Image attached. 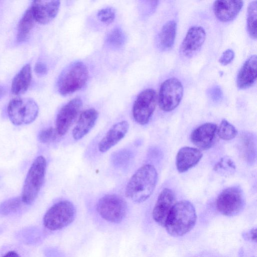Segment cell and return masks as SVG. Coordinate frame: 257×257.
Listing matches in <instances>:
<instances>
[{
    "label": "cell",
    "instance_id": "8fae6325",
    "mask_svg": "<svg viewBox=\"0 0 257 257\" xmlns=\"http://www.w3.org/2000/svg\"><path fill=\"white\" fill-rule=\"evenodd\" d=\"M82 105L79 97L74 98L65 104L58 112L56 120V131L59 136L65 135L77 117Z\"/></svg>",
    "mask_w": 257,
    "mask_h": 257
},
{
    "label": "cell",
    "instance_id": "e575fe53",
    "mask_svg": "<svg viewBox=\"0 0 257 257\" xmlns=\"http://www.w3.org/2000/svg\"><path fill=\"white\" fill-rule=\"evenodd\" d=\"M212 99L217 100L221 98L222 95L221 89L218 86H215L210 88L208 92Z\"/></svg>",
    "mask_w": 257,
    "mask_h": 257
},
{
    "label": "cell",
    "instance_id": "e0dca14e",
    "mask_svg": "<svg viewBox=\"0 0 257 257\" xmlns=\"http://www.w3.org/2000/svg\"><path fill=\"white\" fill-rule=\"evenodd\" d=\"M243 5L242 1H216L213 3V11L218 20L228 22L237 17Z\"/></svg>",
    "mask_w": 257,
    "mask_h": 257
},
{
    "label": "cell",
    "instance_id": "74e56055",
    "mask_svg": "<svg viewBox=\"0 0 257 257\" xmlns=\"http://www.w3.org/2000/svg\"><path fill=\"white\" fill-rule=\"evenodd\" d=\"M6 93V88L2 85H0V99L4 97Z\"/></svg>",
    "mask_w": 257,
    "mask_h": 257
},
{
    "label": "cell",
    "instance_id": "4fadbf2b",
    "mask_svg": "<svg viewBox=\"0 0 257 257\" xmlns=\"http://www.w3.org/2000/svg\"><path fill=\"white\" fill-rule=\"evenodd\" d=\"M60 7L59 1H34L30 8L36 22L45 25L56 17Z\"/></svg>",
    "mask_w": 257,
    "mask_h": 257
},
{
    "label": "cell",
    "instance_id": "484cf974",
    "mask_svg": "<svg viewBox=\"0 0 257 257\" xmlns=\"http://www.w3.org/2000/svg\"><path fill=\"white\" fill-rule=\"evenodd\" d=\"M23 203L21 196L7 199L0 204V214L6 216L16 213L21 208Z\"/></svg>",
    "mask_w": 257,
    "mask_h": 257
},
{
    "label": "cell",
    "instance_id": "7a4b0ae2",
    "mask_svg": "<svg viewBox=\"0 0 257 257\" xmlns=\"http://www.w3.org/2000/svg\"><path fill=\"white\" fill-rule=\"evenodd\" d=\"M196 218L193 205L187 200L180 201L175 203L171 209L165 227L171 235L181 236L194 227Z\"/></svg>",
    "mask_w": 257,
    "mask_h": 257
},
{
    "label": "cell",
    "instance_id": "9c48e42d",
    "mask_svg": "<svg viewBox=\"0 0 257 257\" xmlns=\"http://www.w3.org/2000/svg\"><path fill=\"white\" fill-rule=\"evenodd\" d=\"M183 95L182 83L176 78L165 80L160 86L158 103L160 108L165 111H171L180 103Z\"/></svg>",
    "mask_w": 257,
    "mask_h": 257
},
{
    "label": "cell",
    "instance_id": "5bb4252c",
    "mask_svg": "<svg viewBox=\"0 0 257 257\" xmlns=\"http://www.w3.org/2000/svg\"><path fill=\"white\" fill-rule=\"evenodd\" d=\"M206 32L200 26H192L188 30L181 46L180 52L186 57L192 56L203 45Z\"/></svg>",
    "mask_w": 257,
    "mask_h": 257
},
{
    "label": "cell",
    "instance_id": "d6a6232c",
    "mask_svg": "<svg viewBox=\"0 0 257 257\" xmlns=\"http://www.w3.org/2000/svg\"><path fill=\"white\" fill-rule=\"evenodd\" d=\"M234 56V51L230 49H228L222 53L219 59V62L223 65H228L232 61Z\"/></svg>",
    "mask_w": 257,
    "mask_h": 257
},
{
    "label": "cell",
    "instance_id": "8992f818",
    "mask_svg": "<svg viewBox=\"0 0 257 257\" xmlns=\"http://www.w3.org/2000/svg\"><path fill=\"white\" fill-rule=\"evenodd\" d=\"M7 112L11 122L17 125L27 124L34 121L39 113L36 101L27 97H17L9 103Z\"/></svg>",
    "mask_w": 257,
    "mask_h": 257
},
{
    "label": "cell",
    "instance_id": "1f68e13d",
    "mask_svg": "<svg viewBox=\"0 0 257 257\" xmlns=\"http://www.w3.org/2000/svg\"><path fill=\"white\" fill-rule=\"evenodd\" d=\"M56 129L49 127L42 130L38 136L39 141L42 143H48L55 140L57 137Z\"/></svg>",
    "mask_w": 257,
    "mask_h": 257
},
{
    "label": "cell",
    "instance_id": "ac0fdd59",
    "mask_svg": "<svg viewBox=\"0 0 257 257\" xmlns=\"http://www.w3.org/2000/svg\"><path fill=\"white\" fill-rule=\"evenodd\" d=\"M203 154L200 150L195 148L184 147L177 153L176 165L180 173L186 172L196 166L200 161Z\"/></svg>",
    "mask_w": 257,
    "mask_h": 257
},
{
    "label": "cell",
    "instance_id": "7c38bea8",
    "mask_svg": "<svg viewBox=\"0 0 257 257\" xmlns=\"http://www.w3.org/2000/svg\"><path fill=\"white\" fill-rule=\"evenodd\" d=\"M175 203V196L173 191L164 188L159 194L153 208L152 216L155 221L165 227L169 213Z\"/></svg>",
    "mask_w": 257,
    "mask_h": 257
},
{
    "label": "cell",
    "instance_id": "d6986e66",
    "mask_svg": "<svg viewBox=\"0 0 257 257\" xmlns=\"http://www.w3.org/2000/svg\"><path fill=\"white\" fill-rule=\"evenodd\" d=\"M256 55H252L240 68L236 78V85L239 89L248 88L255 83L256 79Z\"/></svg>",
    "mask_w": 257,
    "mask_h": 257
},
{
    "label": "cell",
    "instance_id": "f546056e",
    "mask_svg": "<svg viewBox=\"0 0 257 257\" xmlns=\"http://www.w3.org/2000/svg\"><path fill=\"white\" fill-rule=\"evenodd\" d=\"M253 138L250 135L245 136L243 139V151L244 156L248 161H250L253 159L255 155V146Z\"/></svg>",
    "mask_w": 257,
    "mask_h": 257
},
{
    "label": "cell",
    "instance_id": "4dcf8cb0",
    "mask_svg": "<svg viewBox=\"0 0 257 257\" xmlns=\"http://www.w3.org/2000/svg\"><path fill=\"white\" fill-rule=\"evenodd\" d=\"M116 16L114 9L107 7L100 10L97 14L98 19L101 22L108 24L113 22Z\"/></svg>",
    "mask_w": 257,
    "mask_h": 257
},
{
    "label": "cell",
    "instance_id": "d590c367",
    "mask_svg": "<svg viewBox=\"0 0 257 257\" xmlns=\"http://www.w3.org/2000/svg\"><path fill=\"white\" fill-rule=\"evenodd\" d=\"M243 237H244L245 239H246L248 240H251L253 242H256V228H252L249 231L243 233Z\"/></svg>",
    "mask_w": 257,
    "mask_h": 257
},
{
    "label": "cell",
    "instance_id": "cb8c5ba5",
    "mask_svg": "<svg viewBox=\"0 0 257 257\" xmlns=\"http://www.w3.org/2000/svg\"><path fill=\"white\" fill-rule=\"evenodd\" d=\"M126 40L124 33L119 28H115L110 31L105 38V43L108 47L118 50L123 47Z\"/></svg>",
    "mask_w": 257,
    "mask_h": 257
},
{
    "label": "cell",
    "instance_id": "f1b7e54d",
    "mask_svg": "<svg viewBox=\"0 0 257 257\" xmlns=\"http://www.w3.org/2000/svg\"><path fill=\"white\" fill-rule=\"evenodd\" d=\"M132 155L131 152L125 149L116 152L112 156V162L116 167H122L126 165L130 161Z\"/></svg>",
    "mask_w": 257,
    "mask_h": 257
},
{
    "label": "cell",
    "instance_id": "836d02e7",
    "mask_svg": "<svg viewBox=\"0 0 257 257\" xmlns=\"http://www.w3.org/2000/svg\"><path fill=\"white\" fill-rule=\"evenodd\" d=\"M34 71L39 76L45 75L48 72L47 66L43 62H38L35 66Z\"/></svg>",
    "mask_w": 257,
    "mask_h": 257
},
{
    "label": "cell",
    "instance_id": "6da1fadb",
    "mask_svg": "<svg viewBox=\"0 0 257 257\" xmlns=\"http://www.w3.org/2000/svg\"><path fill=\"white\" fill-rule=\"evenodd\" d=\"M157 181L158 173L154 166L144 165L130 179L125 189V196L134 202H143L154 192Z\"/></svg>",
    "mask_w": 257,
    "mask_h": 257
},
{
    "label": "cell",
    "instance_id": "4316f807",
    "mask_svg": "<svg viewBox=\"0 0 257 257\" xmlns=\"http://www.w3.org/2000/svg\"><path fill=\"white\" fill-rule=\"evenodd\" d=\"M217 134L220 139L229 141L236 137L237 131L232 124L223 119L217 127Z\"/></svg>",
    "mask_w": 257,
    "mask_h": 257
},
{
    "label": "cell",
    "instance_id": "52a82bcc",
    "mask_svg": "<svg viewBox=\"0 0 257 257\" xmlns=\"http://www.w3.org/2000/svg\"><path fill=\"white\" fill-rule=\"evenodd\" d=\"M96 211L104 220L119 223L124 218L127 212V204L120 196L106 194L100 198L96 204Z\"/></svg>",
    "mask_w": 257,
    "mask_h": 257
},
{
    "label": "cell",
    "instance_id": "44dd1931",
    "mask_svg": "<svg viewBox=\"0 0 257 257\" xmlns=\"http://www.w3.org/2000/svg\"><path fill=\"white\" fill-rule=\"evenodd\" d=\"M32 78L31 67L30 64H27L13 78L11 85L12 93L16 95L24 93L31 84Z\"/></svg>",
    "mask_w": 257,
    "mask_h": 257
},
{
    "label": "cell",
    "instance_id": "30bf717a",
    "mask_svg": "<svg viewBox=\"0 0 257 257\" xmlns=\"http://www.w3.org/2000/svg\"><path fill=\"white\" fill-rule=\"evenodd\" d=\"M157 101L156 91L152 88L142 91L135 100L132 109L135 121L140 124H147L155 109Z\"/></svg>",
    "mask_w": 257,
    "mask_h": 257
},
{
    "label": "cell",
    "instance_id": "5b68a950",
    "mask_svg": "<svg viewBox=\"0 0 257 257\" xmlns=\"http://www.w3.org/2000/svg\"><path fill=\"white\" fill-rule=\"evenodd\" d=\"M75 215L76 208L72 202L60 201L47 211L43 217V224L50 230H59L71 223Z\"/></svg>",
    "mask_w": 257,
    "mask_h": 257
},
{
    "label": "cell",
    "instance_id": "277c9868",
    "mask_svg": "<svg viewBox=\"0 0 257 257\" xmlns=\"http://www.w3.org/2000/svg\"><path fill=\"white\" fill-rule=\"evenodd\" d=\"M46 171V161L42 156L37 157L27 174L21 198L24 203L31 204L36 199L43 184Z\"/></svg>",
    "mask_w": 257,
    "mask_h": 257
},
{
    "label": "cell",
    "instance_id": "d4e9b609",
    "mask_svg": "<svg viewBox=\"0 0 257 257\" xmlns=\"http://www.w3.org/2000/svg\"><path fill=\"white\" fill-rule=\"evenodd\" d=\"M257 1L251 2L248 5L246 14L247 30L249 36L256 39Z\"/></svg>",
    "mask_w": 257,
    "mask_h": 257
},
{
    "label": "cell",
    "instance_id": "ba28073f",
    "mask_svg": "<svg viewBox=\"0 0 257 257\" xmlns=\"http://www.w3.org/2000/svg\"><path fill=\"white\" fill-rule=\"evenodd\" d=\"M245 204L242 190L239 187L233 186L224 189L218 196L216 206L222 214L232 216L239 213Z\"/></svg>",
    "mask_w": 257,
    "mask_h": 257
},
{
    "label": "cell",
    "instance_id": "9a60e30c",
    "mask_svg": "<svg viewBox=\"0 0 257 257\" xmlns=\"http://www.w3.org/2000/svg\"><path fill=\"white\" fill-rule=\"evenodd\" d=\"M217 129V126L214 123H204L192 131L190 136L191 141L201 150L208 149L215 142Z\"/></svg>",
    "mask_w": 257,
    "mask_h": 257
},
{
    "label": "cell",
    "instance_id": "7402d4cb",
    "mask_svg": "<svg viewBox=\"0 0 257 257\" xmlns=\"http://www.w3.org/2000/svg\"><path fill=\"white\" fill-rule=\"evenodd\" d=\"M177 24L175 21H168L162 27L158 36V45L163 51H168L173 46L176 35Z\"/></svg>",
    "mask_w": 257,
    "mask_h": 257
},
{
    "label": "cell",
    "instance_id": "603a6c76",
    "mask_svg": "<svg viewBox=\"0 0 257 257\" xmlns=\"http://www.w3.org/2000/svg\"><path fill=\"white\" fill-rule=\"evenodd\" d=\"M35 23L32 12L29 8L19 22L17 35L18 42H22L28 39Z\"/></svg>",
    "mask_w": 257,
    "mask_h": 257
},
{
    "label": "cell",
    "instance_id": "3957f363",
    "mask_svg": "<svg viewBox=\"0 0 257 257\" xmlns=\"http://www.w3.org/2000/svg\"><path fill=\"white\" fill-rule=\"evenodd\" d=\"M88 76V68L82 62L71 63L58 78L57 86L59 93L65 96L80 89L86 84Z\"/></svg>",
    "mask_w": 257,
    "mask_h": 257
},
{
    "label": "cell",
    "instance_id": "ffe728a7",
    "mask_svg": "<svg viewBox=\"0 0 257 257\" xmlns=\"http://www.w3.org/2000/svg\"><path fill=\"white\" fill-rule=\"evenodd\" d=\"M98 116L97 111L93 108L83 111L72 131L73 139L79 140L85 136L94 126Z\"/></svg>",
    "mask_w": 257,
    "mask_h": 257
},
{
    "label": "cell",
    "instance_id": "2e32d148",
    "mask_svg": "<svg viewBox=\"0 0 257 257\" xmlns=\"http://www.w3.org/2000/svg\"><path fill=\"white\" fill-rule=\"evenodd\" d=\"M129 129L127 121L123 120L113 124L99 142V152L105 153L117 144L125 136Z\"/></svg>",
    "mask_w": 257,
    "mask_h": 257
},
{
    "label": "cell",
    "instance_id": "83f0119b",
    "mask_svg": "<svg viewBox=\"0 0 257 257\" xmlns=\"http://www.w3.org/2000/svg\"><path fill=\"white\" fill-rule=\"evenodd\" d=\"M235 169L234 163L231 159L226 157L221 158L214 167V170L217 173L223 176L233 174Z\"/></svg>",
    "mask_w": 257,
    "mask_h": 257
},
{
    "label": "cell",
    "instance_id": "8d00e7d4",
    "mask_svg": "<svg viewBox=\"0 0 257 257\" xmlns=\"http://www.w3.org/2000/svg\"><path fill=\"white\" fill-rule=\"evenodd\" d=\"M3 257H20V256L15 251H10L6 253Z\"/></svg>",
    "mask_w": 257,
    "mask_h": 257
}]
</instances>
